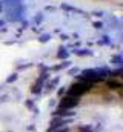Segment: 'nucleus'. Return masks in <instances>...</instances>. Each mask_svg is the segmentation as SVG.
<instances>
[{
	"instance_id": "f257e3e1",
	"label": "nucleus",
	"mask_w": 123,
	"mask_h": 132,
	"mask_svg": "<svg viewBox=\"0 0 123 132\" xmlns=\"http://www.w3.org/2000/svg\"><path fill=\"white\" fill-rule=\"evenodd\" d=\"M89 86H91V85H89L88 81H79V83H75V85H72V86H71V89H69V92H68V94L80 98L85 92H88V91H89Z\"/></svg>"
},
{
	"instance_id": "f03ea898",
	"label": "nucleus",
	"mask_w": 123,
	"mask_h": 132,
	"mask_svg": "<svg viewBox=\"0 0 123 132\" xmlns=\"http://www.w3.org/2000/svg\"><path fill=\"white\" fill-rule=\"evenodd\" d=\"M79 101H80V98H79V97H74V95H69V94H68L65 98H62L60 108H62V109L69 111V109H72L74 106H77V104H79Z\"/></svg>"
},
{
	"instance_id": "7ed1b4c3",
	"label": "nucleus",
	"mask_w": 123,
	"mask_h": 132,
	"mask_svg": "<svg viewBox=\"0 0 123 132\" xmlns=\"http://www.w3.org/2000/svg\"><path fill=\"white\" fill-rule=\"evenodd\" d=\"M108 86H109V89L120 91V88H122V83H120V81H108Z\"/></svg>"
},
{
	"instance_id": "20e7f679",
	"label": "nucleus",
	"mask_w": 123,
	"mask_h": 132,
	"mask_svg": "<svg viewBox=\"0 0 123 132\" xmlns=\"http://www.w3.org/2000/svg\"><path fill=\"white\" fill-rule=\"evenodd\" d=\"M54 132H68V131H54Z\"/></svg>"
}]
</instances>
